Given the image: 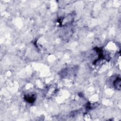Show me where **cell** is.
<instances>
[{
  "mask_svg": "<svg viewBox=\"0 0 121 121\" xmlns=\"http://www.w3.org/2000/svg\"><path fill=\"white\" fill-rule=\"evenodd\" d=\"M25 100L27 101V102L29 103H32L34 102V101L35 100V97L34 95L29 96H26L24 97Z\"/></svg>",
  "mask_w": 121,
  "mask_h": 121,
  "instance_id": "cell-2",
  "label": "cell"
},
{
  "mask_svg": "<svg viewBox=\"0 0 121 121\" xmlns=\"http://www.w3.org/2000/svg\"><path fill=\"white\" fill-rule=\"evenodd\" d=\"M113 85L114 87L118 90H120L121 88V78L118 77L113 82Z\"/></svg>",
  "mask_w": 121,
  "mask_h": 121,
  "instance_id": "cell-1",
  "label": "cell"
}]
</instances>
